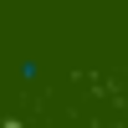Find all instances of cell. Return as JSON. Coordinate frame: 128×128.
Instances as JSON below:
<instances>
[{"label":"cell","instance_id":"6da1fadb","mask_svg":"<svg viewBox=\"0 0 128 128\" xmlns=\"http://www.w3.org/2000/svg\"><path fill=\"white\" fill-rule=\"evenodd\" d=\"M16 77H20V82H41V77H46V67L26 56V62H20V67H16Z\"/></svg>","mask_w":128,"mask_h":128}]
</instances>
